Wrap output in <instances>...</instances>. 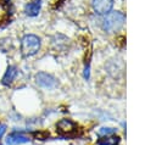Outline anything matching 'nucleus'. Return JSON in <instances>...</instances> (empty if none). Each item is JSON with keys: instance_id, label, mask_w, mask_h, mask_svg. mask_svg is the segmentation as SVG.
I'll list each match as a JSON object with an SVG mask.
<instances>
[{"instance_id": "f03ea898", "label": "nucleus", "mask_w": 156, "mask_h": 145, "mask_svg": "<svg viewBox=\"0 0 156 145\" xmlns=\"http://www.w3.org/2000/svg\"><path fill=\"white\" fill-rule=\"evenodd\" d=\"M40 46H41V41L38 35L26 34L21 40V54L24 57L33 56L38 54V51L40 50Z\"/></svg>"}, {"instance_id": "423d86ee", "label": "nucleus", "mask_w": 156, "mask_h": 145, "mask_svg": "<svg viewBox=\"0 0 156 145\" xmlns=\"http://www.w3.org/2000/svg\"><path fill=\"white\" fill-rule=\"evenodd\" d=\"M91 5L98 15H107L113 6V0H93Z\"/></svg>"}, {"instance_id": "6e6552de", "label": "nucleus", "mask_w": 156, "mask_h": 145, "mask_svg": "<svg viewBox=\"0 0 156 145\" xmlns=\"http://www.w3.org/2000/svg\"><path fill=\"white\" fill-rule=\"evenodd\" d=\"M41 9V0H32L24 6V12L27 16L35 17L40 12Z\"/></svg>"}, {"instance_id": "7ed1b4c3", "label": "nucleus", "mask_w": 156, "mask_h": 145, "mask_svg": "<svg viewBox=\"0 0 156 145\" xmlns=\"http://www.w3.org/2000/svg\"><path fill=\"white\" fill-rule=\"evenodd\" d=\"M77 130H78V124L69 118H62L56 123V132L62 136L76 135Z\"/></svg>"}, {"instance_id": "39448f33", "label": "nucleus", "mask_w": 156, "mask_h": 145, "mask_svg": "<svg viewBox=\"0 0 156 145\" xmlns=\"http://www.w3.org/2000/svg\"><path fill=\"white\" fill-rule=\"evenodd\" d=\"M35 83L44 89H54L57 87V79L45 72H39L35 74Z\"/></svg>"}, {"instance_id": "9d476101", "label": "nucleus", "mask_w": 156, "mask_h": 145, "mask_svg": "<svg viewBox=\"0 0 156 145\" xmlns=\"http://www.w3.org/2000/svg\"><path fill=\"white\" fill-rule=\"evenodd\" d=\"M116 129L115 128H110V127H102L98 130V135L100 136H110L112 134H115Z\"/></svg>"}, {"instance_id": "20e7f679", "label": "nucleus", "mask_w": 156, "mask_h": 145, "mask_svg": "<svg viewBox=\"0 0 156 145\" xmlns=\"http://www.w3.org/2000/svg\"><path fill=\"white\" fill-rule=\"evenodd\" d=\"M30 141L32 138L22 130H12L5 135V145H24Z\"/></svg>"}, {"instance_id": "9b49d317", "label": "nucleus", "mask_w": 156, "mask_h": 145, "mask_svg": "<svg viewBox=\"0 0 156 145\" xmlns=\"http://www.w3.org/2000/svg\"><path fill=\"white\" fill-rule=\"evenodd\" d=\"M6 133H7V126H6L5 123L0 122V140L5 138Z\"/></svg>"}, {"instance_id": "1a4fd4ad", "label": "nucleus", "mask_w": 156, "mask_h": 145, "mask_svg": "<svg viewBox=\"0 0 156 145\" xmlns=\"http://www.w3.org/2000/svg\"><path fill=\"white\" fill-rule=\"evenodd\" d=\"M118 143H119V138L117 136H102V139L98 141L99 145H117Z\"/></svg>"}, {"instance_id": "0eeeda50", "label": "nucleus", "mask_w": 156, "mask_h": 145, "mask_svg": "<svg viewBox=\"0 0 156 145\" xmlns=\"http://www.w3.org/2000/svg\"><path fill=\"white\" fill-rule=\"evenodd\" d=\"M17 74H18V68H17L15 65H10V66L6 68V71H5L4 76H2L1 83H2L4 85H6V87H10V85L15 82Z\"/></svg>"}, {"instance_id": "f257e3e1", "label": "nucleus", "mask_w": 156, "mask_h": 145, "mask_svg": "<svg viewBox=\"0 0 156 145\" xmlns=\"http://www.w3.org/2000/svg\"><path fill=\"white\" fill-rule=\"evenodd\" d=\"M124 22H126V16L121 11H113V12H108L107 15H105L101 27L105 32L113 33V32L119 30L123 27Z\"/></svg>"}]
</instances>
